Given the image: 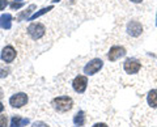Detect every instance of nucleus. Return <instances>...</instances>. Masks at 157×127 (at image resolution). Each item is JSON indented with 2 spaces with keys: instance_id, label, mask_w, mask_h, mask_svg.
I'll return each mask as SVG.
<instances>
[{
  "instance_id": "21",
  "label": "nucleus",
  "mask_w": 157,
  "mask_h": 127,
  "mask_svg": "<svg viewBox=\"0 0 157 127\" xmlns=\"http://www.w3.org/2000/svg\"><path fill=\"white\" fill-rule=\"evenodd\" d=\"M3 110H4V106H3V104H2V102H0V113H2Z\"/></svg>"
},
{
  "instance_id": "15",
  "label": "nucleus",
  "mask_w": 157,
  "mask_h": 127,
  "mask_svg": "<svg viewBox=\"0 0 157 127\" xmlns=\"http://www.w3.org/2000/svg\"><path fill=\"white\" fill-rule=\"evenodd\" d=\"M34 8H36V6H30V7H29V8L26 9V12H24V13L21 14V18H22V17H26V18H29V17H30V16H29V14H30V12L33 11Z\"/></svg>"
},
{
  "instance_id": "8",
  "label": "nucleus",
  "mask_w": 157,
  "mask_h": 127,
  "mask_svg": "<svg viewBox=\"0 0 157 127\" xmlns=\"http://www.w3.org/2000/svg\"><path fill=\"white\" fill-rule=\"evenodd\" d=\"M127 33L131 37H139L143 33V26L139 21H130L128 25H127Z\"/></svg>"
},
{
  "instance_id": "9",
  "label": "nucleus",
  "mask_w": 157,
  "mask_h": 127,
  "mask_svg": "<svg viewBox=\"0 0 157 127\" xmlns=\"http://www.w3.org/2000/svg\"><path fill=\"white\" fill-rule=\"evenodd\" d=\"M16 58V50L12 46H6L2 51V60L6 63H11Z\"/></svg>"
},
{
  "instance_id": "2",
  "label": "nucleus",
  "mask_w": 157,
  "mask_h": 127,
  "mask_svg": "<svg viewBox=\"0 0 157 127\" xmlns=\"http://www.w3.org/2000/svg\"><path fill=\"white\" fill-rule=\"evenodd\" d=\"M45 26L42 24H38V22H33L29 25L28 28V34L30 36L33 40H39L45 36Z\"/></svg>"
},
{
  "instance_id": "5",
  "label": "nucleus",
  "mask_w": 157,
  "mask_h": 127,
  "mask_svg": "<svg viewBox=\"0 0 157 127\" xmlns=\"http://www.w3.org/2000/svg\"><path fill=\"white\" fill-rule=\"evenodd\" d=\"M88 85V77L84 75H78L75 77V80L72 83V87L77 93H84Z\"/></svg>"
},
{
  "instance_id": "10",
  "label": "nucleus",
  "mask_w": 157,
  "mask_h": 127,
  "mask_svg": "<svg viewBox=\"0 0 157 127\" xmlns=\"http://www.w3.org/2000/svg\"><path fill=\"white\" fill-rule=\"evenodd\" d=\"M12 26V14L11 13H6V14H2L0 17V28L2 29H11Z\"/></svg>"
},
{
  "instance_id": "22",
  "label": "nucleus",
  "mask_w": 157,
  "mask_h": 127,
  "mask_svg": "<svg viewBox=\"0 0 157 127\" xmlns=\"http://www.w3.org/2000/svg\"><path fill=\"white\" fill-rule=\"evenodd\" d=\"M131 2H132V3H141L143 0H131Z\"/></svg>"
},
{
  "instance_id": "16",
  "label": "nucleus",
  "mask_w": 157,
  "mask_h": 127,
  "mask_svg": "<svg viewBox=\"0 0 157 127\" xmlns=\"http://www.w3.org/2000/svg\"><path fill=\"white\" fill-rule=\"evenodd\" d=\"M7 117L6 115H0V127H7Z\"/></svg>"
},
{
  "instance_id": "4",
  "label": "nucleus",
  "mask_w": 157,
  "mask_h": 127,
  "mask_svg": "<svg viewBox=\"0 0 157 127\" xmlns=\"http://www.w3.org/2000/svg\"><path fill=\"white\" fill-rule=\"evenodd\" d=\"M102 66H104V62H102L100 58H96V59L90 60L84 67V72H85L86 75H94V74H97V72L101 70Z\"/></svg>"
},
{
  "instance_id": "18",
  "label": "nucleus",
  "mask_w": 157,
  "mask_h": 127,
  "mask_svg": "<svg viewBox=\"0 0 157 127\" xmlns=\"http://www.w3.org/2000/svg\"><path fill=\"white\" fill-rule=\"evenodd\" d=\"M8 6V2L7 0H0V11H3L4 8Z\"/></svg>"
},
{
  "instance_id": "1",
  "label": "nucleus",
  "mask_w": 157,
  "mask_h": 127,
  "mask_svg": "<svg viewBox=\"0 0 157 127\" xmlns=\"http://www.w3.org/2000/svg\"><path fill=\"white\" fill-rule=\"evenodd\" d=\"M52 106L55 107V110L59 111V113H66V111L72 109L73 104H72L71 97L60 96V97H58V98H55L52 101Z\"/></svg>"
},
{
  "instance_id": "14",
  "label": "nucleus",
  "mask_w": 157,
  "mask_h": 127,
  "mask_svg": "<svg viewBox=\"0 0 157 127\" xmlns=\"http://www.w3.org/2000/svg\"><path fill=\"white\" fill-rule=\"evenodd\" d=\"M51 9H52V6H50V7H47V8H42V9H41V11H38V12H36V13H34V14H32V16H30V17H29V18H28V20H29V21H32V20H36V18H38V17H41V16H42V14H45V13H47L48 11H51Z\"/></svg>"
},
{
  "instance_id": "13",
  "label": "nucleus",
  "mask_w": 157,
  "mask_h": 127,
  "mask_svg": "<svg viewBox=\"0 0 157 127\" xmlns=\"http://www.w3.org/2000/svg\"><path fill=\"white\" fill-rule=\"evenodd\" d=\"M73 123H75V126H84L85 125V114L84 111H78V113L75 115V118H73Z\"/></svg>"
},
{
  "instance_id": "11",
  "label": "nucleus",
  "mask_w": 157,
  "mask_h": 127,
  "mask_svg": "<svg viewBox=\"0 0 157 127\" xmlns=\"http://www.w3.org/2000/svg\"><path fill=\"white\" fill-rule=\"evenodd\" d=\"M28 123H29L28 118H22L20 115H13L11 121V127H22V126H26Z\"/></svg>"
},
{
  "instance_id": "7",
  "label": "nucleus",
  "mask_w": 157,
  "mask_h": 127,
  "mask_svg": "<svg viewBox=\"0 0 157 127\" xmlns=\"http://www.w3.org/2000/svg\"><path fill=\"white\" fill-rule=\"evenodd\" d=\"M126 55V48L122 46H113L110 48L109 54H107V58H109L110 62H115L118 59H121L122 56Z\"/></svg>"
},
{
  "instance_id": "6",
  "label": "nucleus",
  "mask_w": 157,
  "mask_h": 127,
  "mask_svg": "<svg viewBox=\"0 0 157 127\" xmlns=\"http://www.w3.org/2000/svg\"><path fill=\"white\" fill-rule=\"evenodd\" d=\"M28 102V96L25 93H16L9 98V104L12 107H22L24 105H26Z\"/></svg>"
},
{
  "instance_id": "20",
  "label": "nucleus",
  "mask_w": 157,
  "mask_h": 127,
  "mask_svg": "<svg viewBox=\"0 0 157 127\" xmlns=\"http://www.w3.org/2000/svg\"><path fill=\"white\" fill-rule=\"evenodd\" d=\"M92 127H107V125H105V123H96L94 126H92Z\"/></svg>"
},
{
  "instance_id": "19",
  "label": "nucleus",
  "mask_w": 157,
  "mask_h": 127,
  "mask_svg": "<svg viewBox=\"0 0 157 127\" xmlns=\"http://www.w3.org/2000/svg\"><path fill=\"white\" fill-rule=\"evenodd\" d=\"M32 127H48L46 123H43V122H36V123H33Z\"/></svg>"
},
{
  "instance_id": "12",
  "label": "nucleus",
  "mask_w": 157,
  "mask_h": 127,
  "mask_svg": "<svg viewBox=\"0 0 157 127\" xmlns=\"http://www.w3.org/2000/svg\"><path fill=\"white\" fill-rule=\"evenodd\" d=\"M147 102L151 107H157V89L151 90L147 96Z\"/></svg>"
},
{
  "instance_id": "3",
  "label": "nucleus",
  "mask_w": 157,
  "mask_h": 127,
  "mask_svg": "<svg viewBox=\"0 0 157 127\" xmlns=\"http://www.w3.org/2000/svg\"><path fill=\"white\" fill-rule=\"evenodd\" d=\"M140 68H141L140 62L134 59V58H130V59H127L123 63V70L127 72V74H130V75L137 74V72L140 71Z\"/></svg>"
},
{
  "instance_id": "17",
  "label": "nucleus",
  "mask_w": 157,
  "mask_h": 127,
  "mask_svg": "<svg viewBox=\"0 0 157 127\" xmlns=\"http://www.w3.org/2000/svg\"><path fill=\"white\" fill-rule=\"evenodd\" d=\"M22 6H24V3H16V2H14V3L11 4V8L12 9H18V8H21Z\"/></svg>"
},
{
  "instance_id": "23",
  "label": "nucleus",
  "mask_w": 157,
  "mask_h": 127,
  "mask_svg": "<svg viewBox=\"0 0 157 127\" xmlns=\"http://www.w3.org/2000/svg\"><path fill=\"white\" fill-rule=\"evenodd\" d=\"M156 25H157V18H156Z\"/></svg>"
}]
</instances>
